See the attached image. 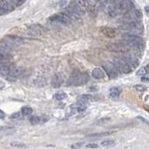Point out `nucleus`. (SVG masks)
Masks as SVG:
<instances>
[{
  "label": "nucleus",
  "mask_w": 149,
  "mask_h": 149,
  "mask_svg": "<svg viewBox=\"0 0 149 149\" xmlns=\"http://www.w3.org/2000/svg\"><path fill=\"white\" fill-rule=\"evenodd\" d=\"M103 69L110 78H115L118 76V70L114 62H105L103 64Z\"/></svg>",
  "instance_id": "nucleus-5"
},
{
  "label": "nucleus",
  "mask_w": 149,
  "mask_h": 149,
  "mask_svg": "<svg viewBox=\"0 0 149 149\" xmlns=\"http://www.w3.org/2000/svg\"><path fill=\"white\" fill-rule=\"evenodd\" d=\"M3 40L5 41V42H6L7 45H9L11 50H14L15 48L20 47L21 45L22 44V39L20 38V37H18V36H9L4 37Z\"/></svg>",
  "instance_id": "nucleus-7"
},
{
  "label": "nucleus",
  "mask_w": 149,
  "mask_h": 149,
  "mask_svg": "<svg viewBox=\"0 0 149 149\" xmlns=\"http://www.w3.org/2000/svg\"><path fill=\"white\" fill-rule=\"evenodd\" d=\"M107 48L112 52H115V53H127L132 50V47L130 46L129 43L126 41H121V42L117 43H110L107 45Z\"/></svg>",
  "instance_id": "nucleus-3"
},
{
  "label": "nucleus",
  "mask_w": 149,
  "mask_h": 149,
  "mask_svg": "<svg viewBox=\"0 0 149 149\" xmlns=\"http://www.w3.org/2000/svg\"><path fill=\"white\" fill-rule=\"evenodd\" d=\"M62 13L65 14L66 16L68 17L72 21H77V20H78V19L80 18L76 12H74V11L72 9H71V7H70L69 6H67V7H64V9H63Z\"/></svg>",
  "instance_id": "nucleus-15"
},
{
  "label": "nucleus",
  "mask_w": 149,
  "mask_h": 149,
  "mask_svg": "<svg viewBox=\"0 0 149 149\" xmlns=\"http://www.w3.org/2000/svg\"><path fill=\"white\" fill-rule=\"evenodd\" d=\"M102 146H112V145L115 144V141L114 140H105L102 142Z\"/></svg>",
  "instance_id": "nucleus-28"
},
{
  "label": "nucleus",
  "mask_w": 149,
  "mask_h": 149,
  "mask_svg": "<svg viewBox=\"0 0 149 149\" xmlns=\"http://www.w3.org/2000/svg\"><path fill=\"white\" fill-rule=\"evenodd\" d=\"M92 77L95 78V79H102L104 77V73L102 69L100 68H95L92 71Z\"/></svg>",
  "instance_id": "nucleus-21"
},
{
  "label": "nucleus",
  "mask_w": 149,
  "mask_h": 149,
  "mask_svg": "<svg viewBox=\"0 0 149 149\" xmlns=\"http://www.w3.org/2000/svg\"><path fill=\"white\" fill-rule=\"evenodd\" d=\"M110 121L109 117H104V118H101L100 120L97 122V124H104V123H107Z\"/></svg>",
  "instance_id": "nucleus-32"
},
{
  "label": "nucleus",
  "mask_w": 149,
  "mask_h": 149,
  "mask_svg": "<svg viewBox=\"0 0 149 149\" xmlns=\"http://www.w3.org/2000/svg\"><path fill=\"white\" fill-rule=\"evenodd\" d=\"M145 11H146L147 13H149V6H146V7H145Z\"/></svg>",
  "instance_id": "nucleus-39"
},
{
  "label": "nucleus",
  "mask_w": 149,
  "mask_h": 149,
  "mask_svg": "<svg viewBox=\"0 0 149 149\" xmlns=\"http://www.w3.org/2000/svg\"><path fill=\"white\" fill-rule=\"evenodd\" d=\"M71 9H72L74 12H76L78 16H79L80 18L83 16L84 13H85V9H84V7H82L79 3H78V1H72L71 2L69 5H68Z\"/></svg>",
  "instance_id": "nucleus-12"
},
{
  "label": "nucleus",
  "mask_w": 149,
  "mask_h": 149,
  "mask_svg": "<svg viewBox=\"0 0 149 149\" xmlns=\"http://www.w3.org/2000/svg\"><path fill=\"white\" fill-rule=\"evenodd\" d=\"M10 145L12 147H26V144H21V143H12Z\"/></svg>",
  "instance_id": "nucleus-31"
},
{
  "label": "nucleus",
  "mask_w": 149,
  "mask_h": 149,
  "mask_svg": "<svg viewBox=\"0 0 149 149\" xmlns=\"http://www.w3.org/2000/svg\"><path fill=\"white\" fill-rule=\"evenodd\" d=\"M86 147L87 148H96V147H98V145H97L96 144H88L87 145H86Z\"/></svg>",
  "instance_id": "nucleus-35"
},
{
  "label": "nucleus",
  "mask_w": 149,
  "mask_h": 149,
  "mask_svg": "<svg viewBox=\"0 0 149 149\" xmlns=\"http://www.w3.org/2000/svg\"><path fill=\"white\" fill-rule=\"evenodd\" d=\"M13 67L14 65L11 64V63H9V62L2 63V64H0V74H1L2 77H7L11 72V70L13 69Z\"/></svg>",
  "instance_id": "nucleus-13"
},
{
  "label": "nucleus",
  "mask_w": 149,
  "mask_h": 149,
  "mask_svg": "<svg viewBox=\"0 0 149 149\" xmlns=\"http://www.w3.org/2000/svg\"><path fill=\"white\" fill-rule=\"evenodd\" d=\"M44 32V28L43 26H41L38 23H35V24H31L27 28V34L32 36H41Z\"/></svg>",
  "instance_id": "nucleus-9"
},
{
  "label": "nucleus",
  "mask_w": 149,
  "mask_h": 149,
  "mask_svg": "<svg viewBox=\"0 0 149 149\" xmlns=\"http://www.w3.org/2000/svg\"><path fill=\"white\" fill-rule=\"evenodd\" d=\"M93 100L92 96L91 95H87V94H84V95H81L79 98H78V102L80 103H87L89 101Z\"/></svg>",
  "instance_id": "nucleus-24"
},
{
  "label": "nucleus",
  "mask_w": 149,
  "mask_h": 149,
  "mask_svg": "<svg viewBox=\"0 0 149 149\" xmlns=\"http://www.w3.org/2000/svg\"><path fill=\"white\" fill-rule=\"evenodd\" d=\"M24 70L21 67H13V69L11 70V72L9 73V76L7 77V79H9V81H14L18 79L19 77H21L22 74H23Z\"/></svg>",
  "instance_id": "nucleus-10"
},
{
  "label": "nucleus",
  "mask_w": 149,
  "mask_h": 149,
  "mask_svg": "<svg viewBox=\"0 0 149 149\" xmlns=\"http://www.w3.org/2000/svg\"><path fill=\"white\" fill-rule=\"evenodd\" d=\"M5 118V112H3L1 109H0V119Z\"/></svg>",
  "instance_id": "nucleus-37"
},
{
  "label": "nucleus",
  "mask_w": 149,
  "mask_h": 149,
  "mask_svg": "<svg viewBox=\"0 0 149 149\" xmlns=\"http://www.w3.org/2000/svg\"><path fill=\"white\" fill-rule=\"evenodd\" d=\"M13 1H14L15 6H21L24 3L25 0H13Z\"/></svg>",
  "instance_id": "nucleus-34"
},
{
  "label": "nucleus",
  "mask_w": 149,
  "mask_h": 149,
  "mask_svg": "<svg viewBox=\"0 0 149 149\" xmlns=\"http://www.w3.org/2000/svg\"><path fill=\"white\" fill-rule=\"evenodd\" d=\"M0 50L3 51V52H7V53H9V51L12 50H11L9 45H7L5 41L2 39L1 41H0Z\"/></svg>",
  "instance_id": "nucleus-22"
},
{
  "label": "nucleus",
  "mask_w": 149,
  "mask_h": 149,
  "mask_svg": "<svg viewBox=\"0 0 149 149\" xmlns=\"http://www.w3.org/2000/svg\"><path fill=\"white\" fill-rule=\"evenodd\" d=\"M50 117H47V115H36V117H32L30 118V122L32 123L33 125H36V124H43V123L47 122Z\"/></svg>",
  "instance_id": "nucleus-17"
},
{
  "label": "nucleus",
  "mask_w": 149,
  "mask_h": 149,
  "mask_svg": "<svg viewBox=\"0 0 149 149\" xmlns=\"http://www.w3.org/2000/svg\"><path fill=\"white\" fill-rule=\"evenodd\" d=\"M115 65L117 66V68L118 70V72L123 73V74H129L132 72V68L129 65V63L125 61V59L123 57L120 58H115L114 60Z\"/></svg>",
  "instance_id": "nucleus-4"
},
{
  "label": "nucleus",
  "mask_w": 149,
  "mask_h": 149,
  "mask_svg": "<svg viewBox=\"0 0 149 149\" xmlns=\"http://www.w3.org/2000/svg\"><path fill=\"white\" fill-rule=\"evenodd\" d=\"M106 11L110 17H115L117 16V15H119L117 6L112 5V4H108V6L106 7Z\"/></svg>",
  "instance_id": "nucleus-18"
},
{
  "label": "nucleus",
  "mask_w": 149,
  "mask_h": 149,
  "mask_svg": "<svg viewBox=\"0 0 149 149\" xmlns=\"http://www.w3.org/2000/svg\"><path fill=\"white\" fill-rule=\"evenodd\" d=\"M122 40L126 41L130 44V46L136 50H142L144 48V41L143 39L136 35H133L132 33H125L122 35Z\"/></svg>",
  "instance_id": "nucleus-1"
},
{
  "label": "nucleus",
  "mask_w": 149,
  "mask_h": 149,
  "mask_svg": "<svg viewBox=\"0 0 149 149\" xmlns=\"http://www.w3.org/2000/svg\"><path fill=\"white\" fill-rule=\"evenodd\" d=\"M134 89L138 91H144L145 89H146V87L144 85H135L134 86Z\"/></svg>",
  "instance_id": "nucleus-30"
},
{
  "label": "nucleus",
  "mask_w": 149,
  "mask_h": 149,
  "mask_svg": "<svg viewBox=\"0 0 149 149\" xmlns=\"http://www.w3.org/2000/svg\"><path fill=\"white\" fill-rule=\"evenodd\" d=\"M21 114L25 115V117H27V115H32L33 113V109L31 107H29V106H24V107H22L21 108Z\"/></svg>",
  "instance_id": "nucleus-26"
},
{
  "label": "nucleus",
  "mask_w": 149,
  "mask_h": 149,
  "mask_svg": "<svg viewBox=\"0 0 149 149\" xmlns=\"http://www.w3.org/2000/svg\"><path fill=\"white\" fill-rule=\"evenodd\" d=\"M142 81H146V82H149V78H145V77H142Z\"/></svg>",
  "instance_id": "nucleus-38"
},
{
  "label": "nucleus",
  "mask_w": 149,
  "mask_h": 149,
  "mask_svg": "<svg viewBox=\"0 0 149 149\" xmlns=\"http://www.w3.org/2000/svg\"><path fill=\"white\" fill-rule=\"evenodd\" d=\"M7 60H9V53L0 50V64L7 62Z\"/></svg>",
  "instance_id": "nucleus-25"
},
{
  "label": "nucleus",
  "mask_w": 149,
  "mask_h": 149,
  "mask_svg": "<svg viewBox=\"0 0 149 149\" xmlns=\"http://www.w3.org/2000/svg\"><path fill=\"white\" fill-rule=\"evenodd\" d=\"M133 7H133V3L132 2V0H121L117 5L119 14H125L128 12L129 10L133 9Z\"/></svg>",
  "instance_id": "nucleus-8"
},
{
  "label": "nucleus",
  "mask_w": 149,
  "mask_h": 149,
  "mask_svg": "<svg viewBox=\"0 0 149 149\" xmlns=\"http://www.w3.org/2000/svg\"><path fill=\"white\" fill-rule=\"evenodd\" d=\"M21 115H22L21 112H16V113H14L10 115V118L11 119H20L21 117Z\"/></svg>",
  "instance_id": "nucleus-29"
},
{
  "label": "nucleus",
  "mask_w": 149,
  "mask_h": 149,
  "mask_svg": "<svg viewBox=\"0 0 149 149\" xmlns=\"http://www.w3.org/2000/svg\"><path fill=\"white\" fill-rule=\"evenodd\" d=\"M54 99L55 100H57V101H62L63 99H65V97H66V94L64 92H58V93H56V94H54Z\"/></svg>",
  "instance_id": "nucleus-27"
},
{
  "label": "nucleus",
  "mask_w": 149,
  "mask_h": 149,
  "mask_svg": "<svg viewBox=\"0 0 149 149\" xmlns=\"http://www.w3.org/2000/svg\"><path fill=\"white\" fill-rule=\"evenodd\" d=\"M62 83V80L61 76H60L59 74H54L53 76H52V78H51L52 87L55 88V89H58V88L61 87Z\"/></svg>",
  "instance_id": "nucleus-19"
},
{
  "label": "nucleus",
  "mask_w": 149,
  "mask_h": 149,
  "mask_svg": "<svg viewBox=\"0 0 149 149\" xmlns=\"http://www.w3.org/2000/svg\"><path fill=\"white\" fill-rule=\"evenodd\" d=\"M119 94H120V91H119V89L117 88H112L109 91V95L111 98L113 99H117L119 96Z\"/></svg>",
  "instance_id": "nucleus-23"
},
{
  "label": "nucleus",
  "mask_w": 149,
  "mask_h": 149,
  "mask_svg": "<svg viewBox=\"0 0 149 149\" xmlns=\"http://www.w3.org/2000/svg\"><path fill=\"white\" fill-rule=\"evenodd\" d=\"M102 33L104 36H106L107 37H115L117 35V32L115 30L111 28V27H103L102 28Z\"/></svg>",
  "instance_id": "nucleus-20"
},
{
  "label": "nucleus",
  "mask_w": 149,
  "mask_h": 149,
  "mask_svg": "<svg viewBox=\"0 0 149 149\" xmlns=\"http://www.w3.org/2000/svg\"><path fill=\"white\" fill-rule=\"evenodd\" d=\"M146 73H147V70H146V69H145V68H141V69L137 72V74H138V76H142V74L144 76V74H145Z\"/></svg>",
  "instance_id": "nucleus-33"
},
{
  "label": "nucleus",
  "mask_w": 149,
  "mask_h": 149,
  "mask_svg": "<svg viewBox=\"0 0 149 149\" xmlns=\"http://www.w3.org/2000/svg\"><path fill=\"white\" fill-rule=\"evenodd\" d=\"M123 58L129 63V65L130 66L132 69H135L138 66V64H139V61H138V59L136 58L135 55H127V56H124Z\"/></svg>",
  "instance_id": "nucleus-14"
},
{
  "label": "nucleus",
  "mask_w": 149,
  "mask_h": 149,
  "mask_svg": "<svg viewBox=\"0 0 149 149\" xmlns=\"http://www.w3.org/2000/svg\"><path fill=\"white\" fill-rule=\"evenodd\" d=\"M89 80V74L87 73H81L79 71H74L68 79V85L81 86L84 85Z\"/></svg>",
  "instance_id": "nucleus-2"
},
{
  "label": "nucleus",
  "mask_w": 149,
  "mask_h": 149,
  "mask_svg": "<svg viewBox=\"0 0 149 149\" xmlns=\"http://www.w3.org/2000/svg\"><path fill=\"white\" fill-rule=\"evenodd\" d=\"M14 1L13 0H1L0 1V15H4L14 9Z\"/></svg>",
  "instance_id": "nucleus-6"
},
{
  "label": "nucleus",
  "mask_w": 149,
  "mask_h": 149,
  "mask_svg": "<svg viewBox=\"0 0 149 149\" xmlns=\"http://www.w3.org/2000/svg\"><path fill=\"white\" fill-rule=\"evenodd\" d=\"M121 0H110V4H112V5H115V6H117L118 3Z\"/></svg>",
  "instance_id": "nucleus-36"
},
{
  "label": "nucleus",
  "mask_w": 149,
  "mask_h": 149,
  "mask_svg": "<svg viewBox=\"0 0 149 149\" xmlns=\"http://www.w3.org/2000/svg\"><path fill=\"white\" fill-rule=\"evenodd\" d=\"M33 82H34V84L36 86H44L47 82V78L45 77V74L40 73V74H36V76H34Z\"/></svg>",
  "instance_id": "nucleus-16"
},
{
  "label": "nucleus",
  "mask_w": 149,
  "mask_h": 149,
  "mask_svg": "<svg viewBox=\"0 0 149 149\" xmlns=\"http://www.w3.org/2000/svg\"><path fill=\"white\" fill-rule=\"evenodd\" d=\"M50 21L54 22H58V23H62V24H70L71 22H72V21L63 13H60V14L55 15L53 17H51Z\"/></svg>",
  "instance_id": "nucleus-11"
},
{
  "label": "nucleus",
  "mask_w": 149,
  "mask_h": 149,
  "mask_svg": "<svg viewBox=\"0 0 149 149\" xmlns=\"http://www.w3.org/2000/svg\"><path fill=\"white\" fill-rule=\"evenodd\" d=\"M145 69H146L147 71H149V64H148V65H147L146 67H145Z\"/></svg>",
  "instance_id": "nucleus-40"
}]
</instances>
